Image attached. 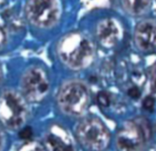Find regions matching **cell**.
I'll return each mask as SVG.
<instances>
[{"mask_svg":"<svg viewBox=\"0 0 156 151\" xmlns=\"http://www.w3.org/2000/svg\"><path fill=\"white\" fill-rule=\"evenodd\" d=\"M57 54L63 65L78 71L92 63L95 58L96 47L88 35L74 31L61 38L57 45Z\"/></svg>","mask_w":156,"mask_h":151,"instance_id":"obj_1","label":"cell"},{"mask_svg":"<svg viewBox=\"0 0 156 151\" xmlns=\"http://www.w3.org/2000/svg\"><path fill=\"white\" fill-rule=\"evenodd\" d=\"M90 91L88 85L81 80H69L59 90L57 105L63 114L79 117L83 115L90 105Z\"/></svg>","mask_w":156,"mask_h":151,"instance_id":"obj_2","label":"cell"},{"mask_svg":"<svg viewBox=\"0 0 156 151\" xmlns=\"http://www.w3.org/2000/svg\"><path fill=\"white\" fill-rule=\"evenodd\" d=\"M27 102L22 93L15 90L6 89L2 93L0 117L6 128L16 131L24 126L29 116Z\"/></svg>","mask_w":156,"mask_h":151,"instance_id":"obj_3","label":"cell"},{"mask_svg":"<svg viewBox=\"0 0 156 151\" xmlns=\"http://www.w3.org/2000/svg\"><path fill=\"white\" fill-rule=\"evenodd\" d=\"M152 137L149 121L143 117L128 120L116 136V146L119 151H143Z\"/></svg>","mask_w":156,"mask_h":151,"instance_id":"obj_4","label":"cell"},{"mask_svg":"<svg viewBox=\"0 0 156 151\" xmlns=\"http://www.w3.org/2000/svg\"><path fill=\"white\" fill-rule=\"evenodd\" d=\"M76 134L81 145L89 151H105L111 143L109 130L96 117H87L81 120Z\"/></svg>","mask_w":156,"mask_h":151,"instance_id":"obj_5","label":"cell"},{"mask_svg":"<svg viewBox=\"0 0 156 151\" xmlns=\"http://www.w3.org/2000/svg\"><path fill=\"white\" fill-rule=\"evenodd\" d=\"M61 0H27L24 13L34 27L50 29L59 23L62 15Z\"/></svg>","mask_w":156,"mask_h":151,"instance_id":"obj_6","label":"cell"},{"mask_svg":"<svg viewBox=\"0 0 156 151\" xmlns=\"http://www.w3.org/2000/svg\"><path fill=\"white\" fill-rule=\"evenodd\" d=\"M21 87V93L29 102H41L50 93V82L47 73L39 66L30 67L22 76Z\"/></svg>","mask_w":156,"mask_h":151,"instance_id":"obj_7","label":"cell"},{"mask_svg":"<svg viewBox=\"0 0 156 151\" xmlns=\"http://www.w3.org/2000/svg\"><path fill=\"white\" fill-rule=\"evenodd\" d=\"M44 142L47 151H77L69 131L59 124H53L49 127Z\"/></svg>","mask_w":156,"mask_h":151,"instance_id":"obj_8","label":"cell"},{"mask_svg":"<svg viewBox=\"0 0 156 151\" xmlns=\"http://www.w3.org/2000/svg\"><path fill=\"white\" fill-rule=\"evenodd\" d=\"M95 36L102 47L108 49L113 48L123 38V27L116 18H105L97 24Z\"/></svg>","mask_w":156,"mask_h":151,"instance_id":"obj_9","label":"cell"},{"mask_svg":"<svg viewBox=\"0 0 156 151\" xmlns=\"http://www.w3.org/2000/svg\"><path fill=\"white\" fill-rule=\"evenodd\" d=\"M134 43L140 51L152 53L156 50V21L143 19L138 23L134 31Z\"/></svg>","mask_w":156,"mask_h":151,"instance_id":"obj_10","label":"cell"},{"mask_svg":"<svg viewBox=\"0 0 156 151\" xmlns=\"http://www.w3.org/2000/svg\"><path fill=\"white\" fill-rule=\"evenodd\" d=\"M123 10L133 17L146 15L152 5V0H120Z\"/></svg>","mask_w":156,"mask_h":151,"instance_id":"obj_11","label":"cell"},{"mask_svg":"<svg viewBox=\"0 0 156 151\" xmlns=\"http://www.w3.org/2000/svg\"><path fill=\"white\" fill-rule=\"evenodd\" d=\"M18 151H47V149L39 142L29 140L21 145Z\"/></svg>","mask_w":156,"mask_h":151,"instance_id":"obj_12","label":"cell"},{"mask_svg":"<svg viewBox=\"0 0 156 151\" xmlns=\"http://www.w3.org/2000/svg\"><path fill=\"white\" fill-rule=\"evenodd\" d=\"M149 88L151 95L156 98V63L153 64L149 70Z\"/></svg>","mask_w":156,"mask_h":151,"instance_id":"obj_13","label":"cell"},{"mask_svg":"<svg viewBox=\"0 0 156 151\" xmlns=\"http://www.w3.org/2000/svg\"><path fill=\"white\" fill-rule=\"evenodd\" d=\"M97 102L101 107L107 108L111 104V96L106 92H101L97 96Z\"/></svg>","mask_w":156,"mask_h":151,"instance_id":"obj_14","label":"cell"},{"mask_svg":"<svg viewBox=\"0 0 156 151\" xmlns=\"http://www.w3.org/2000/svg\"><path fill=\"white\" fill-rule=\"evenodd\" d=\"M143 105L145 109L147 110V111H152L154 108V105H155V98L152 95L147 96L143 100Z\"/></svg>","mask_w":156,"mask_h":151,"instance_id":"obj_15","label":"cell"},{"mask_svg":"<svg viewBox=\"0 0 156 151\" xmlns=\"http://www.w3.org/2000/svg\"><path fill=\"white\" fill-rule=\"evenodd\" d=\"M32 136V131L31 129H30L29 128H24L20 133V137L21 138L24 139V140H27V139L30 138Z\"/></svg>","mask_w":156,"mask_h":151,"instance_id":"obj_16","label":"cell"}]
</instances>
